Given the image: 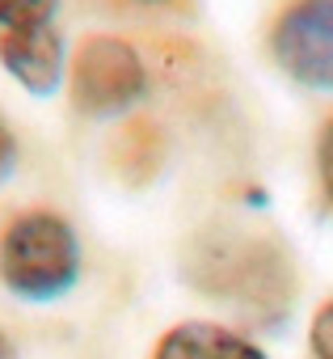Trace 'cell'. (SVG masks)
<instances>
[{"label":"cell","instance_id":"1","mask_svg":"<svg viewBox=\"0 0 333 359\" xmlns=\"http://www.w3.org/2000/svg\"><path fill=\"white\" fill-rule=\"evenodd\" d=\"M186 275L199 292H207L220 304H236L245 313L270 317L274 309H287L295 292L291 258L287 250L253 229H203L190 241Z\"/></svg>","mask_w":333,"mask_h":359},{"label":"cell","instance_id":"2","mask_svg":"<svg viewBox=\"0 0 333 359\" xmlns=\"http://www.w3.org/2000/svg\"><path fill=\"white\" fill-rule=\"evenodd\" d=\"M80 237L59 212L30 208L0 229V283L13 300L55 304L80 283Z\"/></svg>","mask_w":333,"mask_h":359},{"label":"cell","instance_id":"3","mask_svg":"<svg viewBox=\"0 0 333 359\" xmlns=\"http://www.w3.org/2000/svg\"><path fill=\"white\" fill-rule=\"evenodd\" d=\"M68 93L85 118H118L148 97V64L127 39L89 34L68 64Z\"/></svg>","mask_w":333,"mask_h":359},{"label":"cell","instance_id":"4","mask_svg":"<svg viewBox=\"0 0 333 359\" xmlns=\"http://www.w3.org/2000/svg\"><path fill=\"white\" fill-rule=\"evenodd\" d=\"M270 55L295 85L333 93V0H291L270 26Z\"/></svg>","mask_w":333,"mask_h":359},{"label":"cell","instance_id":"5","mask_svg":"<svg viewBox=\"0 0 333 359\" xmlns=\"http://www.w3.org/2000/svg\"><path fill=\"white\" fill-rule=\"evenodd\" d=\"M0 64L5 72L30 93V97H51L68 81V43L59 26H30V30H9L0 34Z\"/></svg>","mask_w":333,"mask_h":359},{"label":"cell","instance_id":"6","mask_svg":"<svg viewBox=\"0 0 333 359\" xmlns=\"http://www.w3.org/2000/svg\"><path fill=\"white\" fill-rule=\"evenodd\" d=\"M152 359H270L253 338L220 325V321H182L160 334Z\"/></svg>","mask_w":333,"mask_h":359},{"label":"cell","instance_id":"7","mask_svg":"<svg viewBox=\"0 0 333 359\" xmlns=\"http://www.w3.org/2000/svg\"><path fill=\"white\" fill-rule=\"evenodd\" d=\"M160 156H164V144H160L152 123L122 127V135H118V165L135 177V182H143V177H152L160 169Z\"/></svg>","mask_w":333,"mask_h":359},{"label":"cell","instance_id":"8","mask_svg":"<svg viewBox=\"0 0 333 359\" xmlns=\"http://www.w3.org/2000/svg\"><path fill=\"white\" fill-rule=\"evenodd\" d=\"M55 13H59V0H0V34L51 26Z\"/></svg>","mask_w":333,"mask_h":359},{"label":"cell","instance_id":"9","mask_svg":"<svg viewBox=\"0 0 333 359\" xmlns=\"http://www.w3.org/2000/svg\"><path fill=\"white\" fill-rule=\"evenodd\" d=\"M308 346H312V359H333V300H325L308 325Z\"/></svg>","mask_w":333,"mask_h":359},{"label":"cell","instance_id":"10","mask_svg":"<svg viewBox=\"0 0 333 359\" xmlns=\"http://www.w3.org/2000/svg\"><path fill=\"white\" fill-rule=\"evenodd\" d=\"M316 177H320L325 199L333 203V118L320 127V140H316Z\"/></svg>","mask_w":333,"mask_h":359},{"label":"cell","instance_id":"11","mask_svg":"<svg viewBox=\"0 0 333 359\" xmlns=\"http://www.w3.org/2000/svg\"><path fill=\"white\" fill-rule=\"evenodd\" d=\"M13 173H17V135L5 123V114H0V187H5Z\"/></svg>","mask_w":333,"mask_h":359},{"label":"cell","instance_id":"12","mask_svg":"<svg viewBox=\"0 0 333 359\" xmlns=\"http://www.w3.org/2000/svg\"><path fill=\"white\" fill-rule=\"evenodd\" d=\"M0 359H17V346H13V338L5 334V325H0Z\"/></svg>","mask_w":333,"mask_h":359},{"label":"cell","instance_id":"13","mask_svg":"<svg viewBox=\"0 0 333 359\" xmlns=\"http://www.w3.org/2000/svg\"><path fill=\"white\" fill-rule=\"evenodd\" d=\"M131 5H178V0H131Z\"/></svg>","mask_w":333,"mask_h":359}]
</instances>
